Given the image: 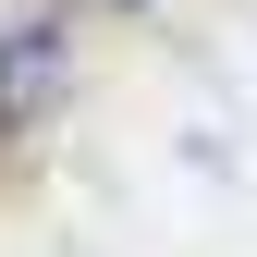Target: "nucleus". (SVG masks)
Segmentation results:
<instances>
[{
	"label": "nucleus",
	"mask_w": 257,
	"mask_h": 257,
	"mask_svg": "<svg viewBox=\"0 0 257 257\" xmlns=\"http://www.w3.org/2000/svg\"><path fill=\"white\" fill-rule=\"evenodd\" d=\"M98 13H159V0H98Z\"/></svg>",
	"instance_id": "f03ea898"
},
{
	"label": "nucleus",
	"mask_w": 257,
	"mask_h": 257,
	"mask_svg": "<svg viewBox=\"0 0 257 257\" xmlns=\"http://www.w3.org/2000/svg\"><path fill=\"white\" fill-rule=\"evenodd\" d=\"M74 98V0H13L0 13V147L49 135Z\"/></svg>",
	"instance_id": "f257e3e1"
}]
</instances>
